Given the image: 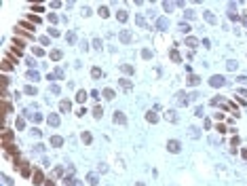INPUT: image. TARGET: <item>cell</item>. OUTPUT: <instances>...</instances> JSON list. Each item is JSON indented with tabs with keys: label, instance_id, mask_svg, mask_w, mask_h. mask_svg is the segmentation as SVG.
<instances>
[{
	"label": "cell",
	"instance_id": "cell-1",
	"mask_svg": "<svg viewBox=\"0 0 247 186\" xmlns=\"http://www.w3.org/2000/svg\"><path fill=\"white\" fill-rule=\"evenodd\" d=\"M167 150H169V152H180V150H182V144H180L178 140H169V142H167Z\"/></svg>",
	"mask_w": 247,
	"mask_h": 186
},
{
	"label": "cell",
	"instance_id": "cell-2",
	"mask_svg": "<svg viewBox=\"0 0 247 186\" xmlns=\"http://www.w3.org/2000/svg\"><path fill=\"white\" fill-rule=\"evenodd\" d=\"M224 83H226L224 76H211V78H209V85H211V87H222Z\"/></svg>",
	"mask_w": 247,
	"mask_h": 186
},
{
	"label": "cell",
	"instance_id": "cell-3",
	"mask_svg": "<svg viewBox=\"0 0 247 186\" xmlns=\"http://www.w3.org/2000/svg\"><path fill=\"white\" fill-rule=\"evenodd\" d=\"M47 123H49L51 127H59V123H61V121H59V116H57L55 112H51L49 116H47Z\"/></svg>",
	"mask_w": 247,
	"mask_h": 186
},
{
	"label": "cell",
	"instance_id": "cell-4",
	"mask_svg": "<svg viewBox=\"0 0 247 186\" xmlns=\"http://www.w3.org/2000/svg\"><path fill=\"white\" fill-rule=\"evenodd\" d=\"M112 118H114V123H119V125H127V116H125V114H123L121 110H116Z\"/></svg>",
	"mask_w": 247,
	"mask_h": 186
},
{
	"label": "cell",
	"instance_id": "cell-5",
	"mask_svg": "<svg viewBox=\"0 0 247 186\" xmlns=\"http://www.w3.org/2000/svg\"><path fill=\"white\" fill-rule=\"evenodd\" d=\"M32 180H34V184H45V176H42V171H40V169H34V178H32Z\"/></svg>",
	"mask_w": 247,
	"mask_h": 186
},
{
	"label": "cell",
	"instance_id": "cell-6",
	"mask_svg": "<svg viewBox=\"0 0 247 186\" xmlns=\"http://www.w3.org/2000/svg\"><path fill=\"white\" fill-rule=\"evenodd\" d=\"M119 38H121V42H131L133 40V34L129 30H123L121 34H119Z\"/></svg>",
	"mask_w": 247,
	"mask_h": 186
},
{
	"label": "cell",
	"instance_id": "cell-7",
	"mask_svg": "<svg viewBox=\"0 0 247 186\" xmlns=\"http://www.w3.org/2000/svg\"><path fill=\"white\" fill-rule=\"evenodd\" d=\"M203 17H205V19H207L211 25H218V17L211 13V11H205V13H203Z\"/></svg>",
	"mask_w": 247,
	"mask_h": 186
},
{
	"label": "cell",
	"instance_id": "cell-8",
	"mask_svg": "<svg viewBox=\"0 0 247 186\" xmlns=\"http://www.w3.org/2000/svg\"><path fill=\"white\" fill-rule=\"evenodd\" d=\"M15 34H17V36H23L25 40H34L32 32H25V30H21V28H15Z\"/></svg>",
	"mask_w": 247,
	"mask_h": 186
},
{
	"label": "cell",
	"instance_id": "cell-9",
	"mask_svg": "<svg viewBox=\"0 0 247 186\" xmlns=\"http://www.w3.org/2000/svg\"><path fill=\"white\" fill-rule=\"evenodd\" d=\"M156 28H158V30H167V28H169V19L158 17V19H156Z\"/></svg>",
	"mask_w": 247,
	"mask_h": 186
},
{
	"label": "cell",
	"instance_id": "cell-10",
	"mask_svg": "<svg viewBox=\"0 0 247 186\" xmlns=\"http://www.w3.org/2000/svg\"><path fill=\"white\" fill-rule=\"evenodd\" d=\"M186 83L190 85V87H196L198 83H201V76H196V74H190V76H188V80H186Z\"/></svg>",
	"mask_w": 247,
	"mask_h": 186
},
{
	"label": "cell",
	"instance_id": "cell-11",
	"mask_svg": "<svg viewBox=\"0 0 247 186\" xmlns=\"http://www.w3.org/2000/svg\"><path fill=\"white\" fill-rule=\"evenodd\" d=\"M119 85H121L125 91H131V89H133V83H131V80H127V78H121V80H119Z\"/></svg>",
	"mask_w": 247,
	"mask_h": 186
},
{
	"label": "cell",
	"instance_id": "cell-12",
	"mask_svg": "<svg viewBox=\"0 0 247 186\" xmlns=\"http://www.w3.org/2000/svg\"><path fill=\"white\" fill-rule=\"evenodd\" d=\"M70 108H72V102H70V100H61L59 102V110L61 112H68Z\"/></svg>",
	"mask_w": 247,
	"mask_h": 186
},
{
	"label": "cell",
	"instance_id": "cell-13",
	"mask_svg": "<svg viewBox=\"0 0 247 186\" xmlns=\"http://www.w3.org/2000/svg\"><path fill=\"white\" fill-rule=\"evenodd\" d=\"M51 146H55V148L63 146V138H59V135H53V138H51Z\"/></svg>",
	"mask_w": 247,
	"mask_h": 186
},
{
	"label": "cell",
	"instance_id": "cell-14",
	"mask_svg": "<svg viewBox=\"0 0 247 186\" xmlns=\"http://www.w3.org/2000/svg\"><path fill=\"white\" fill-rule=\"evenodd\" d=\"M121 72H125V74H129V76H133V74H135V70H133V66L123 64V66H121Z\"/></svg>",
	"mask_w": 247,
	"mask_h": 186
},
{
	"label": "cell",
	"instance_id": "cell-15",
	"mask_svg": "<svg viewBox=\"0 0 247 186\" xmlns=\"http://www.w3.org/2000/svg\"><path fill=\"white\" fill-rule=\"evenodd\" d=\"M146 121H148V123H156V121H158V114L154 112V110H150V112L146 114Z\"/></svg>",
	"mask_w": 247,
	"mask_h": 186
},
{
	"label": "cell",
	"instance_id": "cell-16",
	"mask_svg": "<svg viewBox=\"0 0 247 186\" xmlns=\"http://www.w3.org/2000/svg\"><path fill=\"white\" fill-rule=\"evenodd\" d=\"M49 57L53 59V62H59V59H61L63 55H61V51H59V49H55V51H51V53H49Z\"/></svg>",
	"mask_w": 247,
	"mask_h": 186
},
{
	"label": "cell",
	"instance_id": "cell-17",
	"mask_svg": "<svg viewBox=\"0 0 247 186\" xmlns=\"http://www.w3.org/2000/svg\"><path fill=\"white\" fill-rule=\"evenodd\" d=\"M19 28L25 32H34V25H30V21H19Z\"/></svg>",
	"mask_w": 247,
	"mask_h": 186
},
{
	"label": "cell",
	"instance_id": "cell-18",
	"mask_svg": "<svg viewBox=\"0 0 247 186\" xmlns=\"http://www.w3.org/2000/svg\"><path fill=\"white\" fill-rule=\"evenodd\" d=\"M53 178H55V180H59V178H63V167L59 165V167H55V169H53Z\"/></svg>",
	"mask_w": 247,
	"mask_h": 186
},
{
	"label": "cell",
	"instance_id": "cell-19",
	"mask_svg": "<svg viewBox=\"0 0 247 186\" xmlns=\"http://www.w3.org/2000/svg\"><path fill=\"white\" fill-rule=\"evenodd\" d=\"M116 17H119V21H127V19H129V13H127L125 9H121L119 13H116Z\"/></svg>",
	"mask_w": 247,
	"mask_h": 186
},
{
	"label": "cell",
	"instance_id": "cell-20",
	"mask_svg": "<svg viewBox=\"0 0 247 186\" xmlns=\"http://www.w3.org/2000/svg\"><path fill=\"white\" fill-rule=\"evenodd\" d=\"M184 42H186V45H188V47H190V49H194V47L198 45V40H196V38H192V36H188V38H186V40H184Z\"/></svg>",
	"mask_w": 247,
	"mask_h": 186
},
{
	"label": "cell",
	"instance_id": "cell-21",
	"mask_svg": "<svg viewBox=\"0 0 247 186\" xmlns=\"http://www.w3.org/2000/svg\"><path fill=\"white\" fill-rule=\"evenodd\" d=\"M87 182H89V184H97V182H99V176H97V173H89V176H87Z\"/></svg>",
	"mask_w": 247,
	"mask_h": 186
},
{
	"label": "cell",
	"instance_id": "cell-22",
	"mask_svg": "<svg viewBox=\"0 0 247 186\" xmlns=\"http://www.w3.org/2000/svg\"><path fill=\"white\" fill-rule=\"evenodd\" d=\"M21 176L23 178L30 176V163H23V165H21Z\"/></svg>",
	"mask_w": 247,
	"mask_h": 186
},
{
	"label": "cell",
	"instance_id": "cell-23",
	"mask_svg": "<svg viewBox=\"0 0 247 186\" xmlns=\"http://www.w3.org/2000/svg\"><path fill=\"white\" fill-rule=\"evenodd\" d=\"M66 40L70 42V45H74V42H76V32H68V34H66Z\"/></svg>",
	"mask_w": 247,
	"mask_h": 186
},
{
	"label": "cell",
	"instance_id": "cell-24",
	"mask_svg": "<svg viewBox=\"0 0 247 186\" xmlns=\"http://www.w3.org/2000/svg\"><path fill=\"white\" fill-rule=\"evenodd\" d=\"M101 95H104L106 100H114V91H112V89H104V91H101Z\"/></svg>",
	"mask_w": 247,
	"mask_h": 186
},
{
	"label": "cell",
	"instance_id": "cell-25",
	"mask_svg": "<svg viewBox=\"0 0 247 186\" xmlns=\"http://www.w3.org/2000/svg\"><path fill=\"white\" fill-rule=\"evenodd\" d=\"M28 78H30V80H34V83H36V80L40 78V74L36 72V70H30V72H28Z\"/></svg>",
	"mask_w": 247,
	"mask_h": 186
},
{
	"label": "cell",
	"instance_id": "cell-26",
	"mask_svg": "<svg viewBox=\"0 0 247 186\" xmlns=\"http://www.w3.org/2000/svg\"><path fill=\"white\" fill-rule=\"evenodd\" d=\"M93 116H95V118H101V116H104V110H101V106H95V108H93Z\"/></svg>",
	"mask_w": 247,
	"mask_h": 186
},
{
	"label": "cell",
	"instance_id": "cell-27",
	"mask_svg": "<svg viewBox=\"0 0 247 186\" xmlns=\"http://www.w3.org/2000/svg\"><path fill=\"white\" fill-rule=\"evenodd\" d=\"M15 129H25V121H23V116H19L17 121H15Z\"/></svg>",
	"mask_w": 247,
	"mask_h": 186
},
{
	"label": "cell",
	"instance_id": "cell-28",
	"mask_svg": "<svg viewBox=\"0 0 247 186\" xmlns=\"http://www.w3.org/2000/svg\"><path fill=\"white\" fill-rule=\"evenodd\" d=\"M171 59H173V62H182V57H180V53H178V49H171Z\"/></svg>",
	"mask_w": 247,
	"mask_h": 186
},
{
	"label": "cell",
	"instance_id": "cell-29",
	"mask_svg": "<svg viewBox=\"0 0 247 186\" xmlns=\"http://www.w3.org/2000/svg\"><path fill=\"white\" fill-rule=\"evenodd\" d=\"M165 118H167V121H178V114L173 110H169V112H165Z\"/></svg>",
	"mask_w": 247,
	"mask_h": 186
},
{
	"label": "cell",
	"instance_id": "cell-30",
	"mask_svg": "<svg viewBox=\"0 0 247 186\" xmlns=\"http://www.w3.org/2000/svg\"><path fill=\"white\" fill-rule=\"evenodd\" d=\"M135 23H137V25H142V28H148V23H146V19H144V17H142V15H137V17H135Z\"/></svg>",
	"mask_w": 247,
	"mask_h": 186
},
{
	"label": "cell",
	"instance_id": "cell-31",
	"mask_svg": "<svg viewBox=\"0 0 247 186\" xmlns=\"http://www.w3.org/2000/svg\"><path fill=\"white\" fill-rule=\"evenodd\" d=\"M85 100H87V93H85V91H78V93H76V102L85 104Z\"/></svg>",
	"mask_w": 247,
	"mask_h": 186
},
{
	"label": "cell",
	"instance_id": "cell-32",
	"mask_svg": "<svg viewBox=\"0 0 247 186\" xmlns=\"http://www.w3.org/2000/svg\"><path fill=\"white\" fill-rule=\"evenodd\" d=\"M83 142H85V144H91V142H93V135H91L89 131H85V133H83Z\"/></svg>",
	"mask_w": 247,
	"mask_h": 186
},
{
	"label": "cell",
	"instance_id": "cell-33",
	"mask_svg": "<svg viewBox=\"0 0 247 186\" xmlns=\"http://www.w3.org/2000/svg\"><path fill=\"white\" fill-rule=\"evenodd\" d=\"M91 76H93V78H101V76H104V72H101L99 68H93V70H91Z\"/></svg>",
	"mask_w": 247,
	"mask_h": 186
},
{
	"label": "cell",
	"instance_id": "cell-34",
	"mask_svg": "<svg viewBox=\"0 0 247 186\" xmlns=\"http://www.w3.org/2000/svg\"><path fill=\"white\" fill-rule=\"evenodd\" d=\"M13 42H15L13 47H17V49H23V47H25V40H23V38H15Z\"/></svg>",
	"mask_w": 247,
	"mask_h": 186
},
{
	"label": "cell",
	"instance_id": "cell-35",
	"mask_svg": "<svg viewBox=\"0 0 247 186\" xmlns=\"http://www.w3.org/2000/svg\"><path fill=\"white\" fill-rule=\"evenodd\" d=\"M32 53H34V55H38V57H42V55H45V51H42L40 47H32Z\"/></svg>",
	"mask_w": 247,
	"mask_h": 186
},
{
	"label": "cell",
	"instance_id": "cell-36",
	"mask_svg": "<svg viewBox=\"0 0 247 186\" xmlns=\"http://www.w3.org/2000/svg\"><path fill=\"white\" fill-rule=\"evenodd\" d=\"M99 15H101V17H108V15H110L108 7H99Z\"/></svg>",
	"mask_w": 247,
	"mask_h": 186
},
{
	"label": "cell",
	"instance_id": "cell-37",
	"mask_svg": "<svg viewBox=\"0 0 247 186\" xmlns=\"http://www.w3.org/2000/svg\"><path fill=\"white\" fill-rule=\"evenodd\" d=\"M25 93L34 97V95H36V93H38V91H36V87H25Z\"/></svg>",
	"mask_w": 247,
	"mask_h": 186
},
{
	"label": "cell",
	"instance_id": "cell-38",
	"mask_svg": "<svg viewBox=\"0 0 247 186\" xmlns=\"http://www.w3.org/2000/svg\"><path fill=\"white\" fill-rule=\"evenodd\" d=\"M51 93H53V95H59V93H61L59 85H51Z\"/></svg>",
	"mask_w": 247,
	"mask_h": 186
},
{
	"label": "cell",
	"instance_id": "cell-39",
	"mask_svg": "<svg viewBox=\"0 0 247 186\" xmlns=\"http://www.w3.org/2000/svg\"><path fill=\"white\" fill-rule=\"evenodd\" d=\"M180 30H182V32H190V23H186V21H182V23H180Z\"/></svg>",
	"mask_w": 247,
	"mask_h": 186
},
{
	"label": "cell",
	"instance_id": "cell-40",
	"mask_svg": "<svg viewBox=\"0 0 247 186\" xmlns=\"http://www.w3.org/2000/svg\"><path fill=\"white\" fill-rule=\"evenodd\" d=\"M142 57L144 59H152V53H150L148 49H142Z\"/></svg>",
	"mask_w": 247,
	"mask_h": 186
},
{
	"label": "cell",
	"instance_id": "cell-41",
	"mask_svg": "<svg viewBox=\"0 0 247 186\" xmlns=\"http://www.w3.org/2000/svg\"><path fill=\"white\" fill-rule=\"evenodd\" d=\"M2 108H4V114H11V112H13V106H11L9 102H4V106H2Z\"/></svg>",
	"mask_w": 247,
	"mask_h": 186
},
{
	"label": "cell",
	"instance_id": "cell-42",
	"mask_svg": "<svg viewBox=\"0 0 247 186\" xmlns=\"http://www.w3.org/2000/svg\"><path fill=\"white\" fill-rule=\"evenodd\" d=\"M32 11H34V13H42V11H45V7H40V4H34V7H32Z\"/></svg>",
	"mask_w": 247,
	"mask_h": 186
},
{
	"label": "cell",
	"instance_id": "cell-43",
	"mask_svg": "<svg viewBox=\"0 0 247 186\" xmlns=\"http://www.w3.org/2000/svg\"><path fill=\"white\" fill-rule=\"evenodd\" d=\"M53 74H55V78H63V70H61V68H57Z\"/></svg>",
	"mask_w": 247,
	"mask_h": 186
},
{
	"label": "cell",
	"instance_id": "cell-44",
	"mask_svg": "<svg viewBox=\"0 0 247 186\" xmlns=\"http://www.w3.org/2000/svg\"><path fill=\"white\" fill-rule=\"evenodd\" d=\"M163 9L169 13V11H173V4H171V2H163Z\"/></svg>",
	"mask_w": 247,
	"mask_h": 186
},
{
	"label": "cell",
	"instance_id": "cell-45",
	"mask_svg": "<svg viewBox=\"0 0 247 186\" xmlns=\"http://www.w3.org/2000/svg\"><path fill=\"white\" fill-rule=\"evenodd\" d=\"M28 19H30V21H34V23H40V19H38V17H36V15H32V13L28 15Z\"/></svg>",
	"mask_w": 247,
	"mask_h": 186
},
{
	"label": "cell",
	"instance_id": "cell-46",
	"mask_svg": "<svg viewBox=\"0 0 247 186\" xmlns=\"http://www.w3.org/2000/svg\"><path fill=\"white\" fill-rule=\"evenodd\" d=\"M40 42H42V45H45V47H47V45H49V42H51V40H49V36H42V38H40Z\"/></svg>",
	"mask_w": 247,
	"mask_h": 186
},
{
	"label": "cell",
	"instance_id": "cell-47",
	"mask_svg": "<svg viewBox=\"0 0 247 186\" xmlns=\"http://www.w3.org/2000/svg\"><path fill=\"white\" fill-rule=\"evenodd\" d=\"M91 97H95V100H99V91H97V89H93V91H91Z\"/></svg>",
	"mask_w": 247,
	"mask_h": 186
},
{
	"label": "cell",
	"instance_id": "cell-48",
	"mask_svg": "<svg viewBox=\"0 0 247 186\" xmlns=\"http://www.w3.org/2000/svg\"><path fill=\"white\" fill-rule=\"evenodd\" d=\"M216 129L220 131V133H224V131H226V125H222V123H220V125H218V127H216Z\"/></svg>",
	"mask_w": 247,
	"mask_h": 186
},
{
	"label": "cell",
	"instance_id": "cell-49",
	"mask_svg": "<svg viewBox=\"0 0 247 186\" xmlns=\"http://www.w3.org/2000/svg\"><path fill=\"white\" fill-rule=\"evenodd\" d=\"M49 34H51V36H59V30H55V28H51V30H49Z\"/></svg>",
	"mask_w": 247,
	"mask_h": 186
},
{
	"label": "cell",
	"instance_id": "cell-50",
	"mask_svg": "<svg viewBox=\"0 0 247 186\" xmlns=\"http://www.w3.org/2000/svg\"><path fill=\"white\" fill-rule=\"evenodd\" d=\"M49 21H51V23H57V15L51 13V15H49Z\"/></svg>",
	"mask_w": 247,
	"mask_h": 186
},
{
	"label": "cell",
	"instance_id": "cell-51",
	"mask_svg": "<svg viewBox=\"0 0 247 186\" xmlns=\"http://www.w3.org/2000/svg\"><path fill=\"white\" fill-rule=\"evenodd\" d=\"M237 68V62H228V70H234Z\"/></svg>",
	"mask_w": 247,
	"mask_h": 186
},
{
	"label": "cell",
	"instance_id": "cell-52",
	"mask_svg": "<svg viewBox=\"0 0 247 186\" xmlns=\"http://www.w3.org/2000/svg\"><path fill=\"white\" fill-rule=\"evenodd\" d=\"M194 114H196V116H203V108H201V106H198V108H196V110H194Z\"/></svg>",
	"mask_w": 247,
	"mask_h": 186
},
{
	"label": "cell",
	"instance_id": "cell-53",
	"mask_svg": "<svg viewBox=\"0 0 247 186\" xmlns=\"http://www.w3.org/2000/svg\"><path fill=\"white\" fill-rule=\"evenodd\" d=\"M237 93H241V95H243V97H247V89H239Z\"/></svg>",
	"mask_w": 247,
	"mask_h": 186
},
{
	"label": "cell",
	"instance_id": "cell-54",
	"mask_svg": "<svg viewBox=\"0 0 247 186\" xmlns=\"http://www.w3.org/2000/svg\"><path fill=\"white\" fill-rule=\"evenodd\" d=\"M241 23H243V25H247V15H243V17H241Z\"/></svg>",
	"mask_w": 247,
	"mask_h": 186
},
{
	"label": "cell",
	"instance_id": "cell-55",
	"mask_svg": "<svg viewBox=\"0 0 247 186\" xmlns=\"http://www.w3.org/2000/svg\"><path fill=\"white\" fill-rule=\"evenodd\" d=\"M45 186H55V182H53V180H47V182H45Z\"/></svg>",
	"mask_w": 247,
	"mask_h": 186
},
{
	"label": "cell",
	"instance_id": "cell-56",
	"mask_svg": "<svg viewBox=\"0 0 247 186\" xmlns=\"http://www.w3.org/2000/svg\"><path fill=\"white\" fill-rule=\"evenodd\" d=\"M72 186H85V184H83V182H80V180H76V182H74Z\"/></svg>",
	"mask_w": 247,
	"mask_h": 186
},
{
	"label": "cell",
	"instance_id": "cell-57",
	"mask_svg": "<svg viewBox=\"0 0 247 186\" xmlns=\"http://www.w3.org/2000/svg\"><path fill=\"white\" fill-rule=\"evenodd\" d=\"M241 157H243V159H247V150H241Z\"/></svg>",
	"mask_w": 247,
	"mask_h": 186
},
{
	"label": "cell",
	"instance_id": "cell-58",
	"mask_svg": "<svg viewBox=\"0 0 247 186\" xmlns=\"http://www.w3.org/2000/svg\"><path fill=\"white\" fill-rule=\"evenodd\" d=\"M135 186H146V184H142V182H137V184H135Z\"/></svg>",
	"mask_w": 247,
	"mask_h": 186
}]
</instances>
